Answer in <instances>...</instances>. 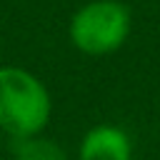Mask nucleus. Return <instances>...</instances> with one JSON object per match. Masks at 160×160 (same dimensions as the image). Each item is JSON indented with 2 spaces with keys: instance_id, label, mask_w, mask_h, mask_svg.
Masks as SVG:
<instances>
[{
  "instance_id": "f257e3e1",
  "label": "nucleus",
  "mask_w": 160,
  "mask_h": 160,
  "mask_svg": "<svg viewBox=\"0 0 160 160\" xmlns=\"http://www.w3.org/2000/svg\"><path fill=\"white\" fill-rule=\"evenodd\" d=\"M52 115L45 82L25 68H0V130L12 140L40 135Z\"/></svg>"
},
{
  "instance_id": "f03ea898",
  "label": "nucleus",
  "mask_w": 160,
  "mask_h": 160,
  "mask_svg": "<svg viewBox=\"0 0 160 160\" xmlns=\"http://www.w3.org/2000/svg\"><path fill=\"white\" fill-rule=\"evenodd\" d=\"M130 10L120 0H90L70 18V42L85 55H110L130 35Z\"/></svg>"
},
{
  "instance_id": "7ed1b4c3",
  "label": "nucleus",
  "mask_w": 160,
  "mask_h": 160,
  "mask_svg": "<svg viewBox=\"0 0 160 160\" xmlns=\"http://www.w3.org/2000/svg\"><path fill=\"white\" fill-rule=\"evenodd\" d=\"M78 160H132V138L112 122L92 125L80 140Z\"/></svg>"
},
{
  "instance_id": "20e7f679",
  "label": "nucleus",
  "mask_w": 160,
  "mask_h": 160,
  "mask_svg": "<svg viewBox=\"0 0 160 160\" xmlns=\"http://www.w3.org/2000/svg\"><path fill=\"white\" fill-rule=\"evenodd\" d=\"M12 160H70V158L62 150V145H58L50 138H42L40 132L12 140Z\"/></svg>"
}]
</instances>
